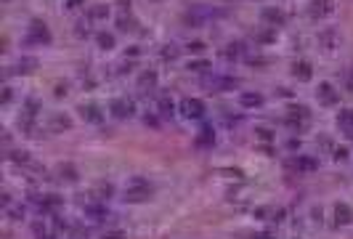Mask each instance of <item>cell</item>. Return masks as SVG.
<instances>
[{
  "label": "cell",
  "mask_w": 353,
  "mask_h": 239,
  "mask_svg": "<svg viewBox=\"0 0 353 239\" xmlns=\"http://www.w3.org/2000/svg\"><path fill=\"white\" fill-rule=\"evenodd\" d=\"M151 194H154V186L149 184L146 178H133L128 184V189L122 191V199L130 205H138V202H146Z\"/></svg>",
  "instance_id": "cell-1"
},
{
  "label": "cell",
  "mask_w": 353,
  "mask_h": 239,
  "mask_svg": "<svg viewBox=\"0 0 353 239\" xmlns=\"http://www.w3.org/2000/svg\"><path fill=\"white\" fill-rule=\"evenodd\" d=\"M287 146H289V149H300V141H298V138H289Z\"/></svg>",
  "instance_id": "cell-47"
},
{
  "label": "cell",
  "mask_w": 353,
  "mask_h": 239,
  "mask_svg": "<svg viewBox=\"0 0 353 239\" xmlns=\"http://www.w3.org/2000/svg\"><path fill=\"white\" fill-rule=\"evenodd\" d=\"M197 146L199 149H210V146H215V130L210 122H204L202 120V128H199L197 133Z\"/></svg>",
  "instance_id": "cell-10"
},
{
  "label": "cell",
  "mask_w": 353,
  "mask_h": 239,
  "mask_svg": "<svg viewBox=\"0 0 353 239\" xmlns=\"http://www.w3.org/2000/svg\"><path fill=\"white\" fill-rule=\"evenodd\" d=\"M72 125V120L67 115H53V122H50V130H67Z\"/></svg>",
  "instance_id": "cell-30"
},
{
  "label": "cell",
  "mask_w": 353,
  "mask_h": 239,
  "mask_svg": "<svg viewBox=\"0 0 353 239\" xmlns=\"http://www.w3.org/2000/svg\"><path fill=\"white\" fill-rule=\"evenodd\" d=\"M109 112H112V117H115V120H130L135 115V101L119 96V99H115L109 104Z\"/></svg>",
  "instance_id": "cell-2"
},
{
  "label": "cell",
  "mask_w": 353,
  "mask_h": 239,
  "mask_svg": "<svg viewBox=\"0 0 353 239\" xmlns=\"http://www.w3.org/2000/svg\"><path fill=\"white\" fill-rule=\"evenodd\" d=\"M80 5H85V0H64V8L67 11H77Z\"/></svg>",
  "instance_id": "cell-42"
},
{
  "label": "cell",
  "mask_w": 353,
  "mask_h": 239,
  "mask_svg": "<svg viewBox=\"0 0 353 239\" xmlns=\"http://www.w3.org/2000/svg\"><path fill=\"white\" fill-rule=\"evenodd\" d=\"M106 16H109V8H106V5H93V8L88 11L90 21H101V19H106Z\"/></svg>",
  "instance_id": "cell-28"
},
{
  "label": "cell",
  "mask_w": 353,
  "mask_h": 239,
  "mask_svg": "<svg viewBox=\"0 0 353 239\" xmlns=\"http://www.w3.org/2000/svg\"><path fill=\"white\" fill-rule=\"evenodd\" d=\"M255 40H258V43H263V45L276 43V30H263V32H258V35H255Z\"/></svg>",
  "instance_id": "cell-31"
},
{
  "label": "cell",
  "mask_w": 353,
  "mask_h": 239,
  "mask_svg": "<svg viewBox=\"0 0 353 239\" xmlns=\"http://www.w3.org/2000/svg\"><path fill=\"white\" fill-rule=\"evenodd\" d=\"M37 67V61L35 59H21V61H16V67H14V72H19V75H30L32 69Z\"/></svg>",
  "instance_id": "cell-27"
},
{
  "label": "cell",
  "mask_w": 353,
  "mask_h": 239,
  "mask_svg": "<svg viewBox=\"0 0 353 239\" xmlns=\"http://www.w3.org/2000/svg\"><path fill=\"white\" fill-rule=\"evenodd\" d=\"M112 194H115V189H112L109 184H106V186H96V197H101V199H109Z\"/></svg>",
  "instance_id": "cell-36"
},
{
  "label": "cell",
  "mask_w": 353,
  "mask_h": 239,
  "mask_svg": "<svg viewBox=\"0 0 353 239\" xmlns=\"http://www.w3.org/2000/svg\"><path fill=\"white\" fill-rule=\"evenodd\" d=\"M204 88L207 90H231V88H236V77H231V75H204Z\"/></svg>",
  "instance_id": "cell-4"
},
{
  "label": "cell",
  "mask_w": 353,
  "mask_h": 239,
  "mask_svg": "<svg viewBox=\"0 0 353 239\" xmlns=\"http://www.w3.org/2000/svg\"><path fill=\"white\" fill-rule=\"evenodd\" d=\"M289 117H295V120H303V122H308L311 112L305 109V106H300V104H292V106H289Z\"/></svg>",
  "instance_id": "cell-29"
},
{
  "label": "cell",
  "mask_w": 353,
  "mask_h": 239,
  "mask_svg": "<svg viewBox=\"0 0 353 239\" xmlns=\"http://www.w3.org/2000/svg\"><path fill=\"white\" fill-rule=\"evenodd\" d=\"M252 239H276V237L271 234V231H258V234H255Z\"/></svg>",
  "instance_id": "cell-46"
},
{
  "label": "cell",
  "mask_w": 353,
  "mask_h": 239,
  "mask_svg": "<svg viewBox=\"0 0 353 239\" xmlns=\"http://www.w3.org/2000/svg\"><path fill=\"white\" fill-rule=\"evenodd\" d=\"M316 99L321 101L324 106H335L340 101V93L335 90V85L332 83H319V88H316Z\"/></svg>",
  "instance_id": "cell-6"
},
{
  "label": "cell",
  "mask_w": 353,
  "mask_h": 239,
  "mask_svg": "<svg viewBox=\"0 0 353 239\" xmlns=\"http://www.w3.org/2000/svg\"><path fill=\"white\" fill-rule=\"evenodd\" d=\"M35 202H37L35 207L40 210V213H53V210H59L61 205H64V199H61L59 194H40Z\"/></svg>",
  "instance_id": "cell-9"
},
{
  "label": "cell",
  "mask_w": 353,
  "mask_h": 239,
  "mask_svg": "<svg viewBox=\"0 0 353 239\" xmlns=\"http://www.w3.org/2000/svg\"><path fill=\"white\" fill-rule=\"evenodd\" d=\"M117 27H119V30H135V19H133V16H117Z\"/></svg>",
  "instance_id": "cell-32"
},
{
  "label": "cell",
  "mask_w": 353,
  "mask_h": 239,
  "mask_svg": "<svg viewBox=\"0 0 353 239\" xmlns=\"http://www.w3.org/2000/svg\"><path fill=\"white\" fill-rule=\"evenodd\" d=\"M239 104H242L244 109H258V106H263V96H260V93H252V90H247V93L239 96Z\"/></svg>",
  "instance_id": "cell-15"
},
{
  "label": "cell",
  "mask_w": 353,
  "mask_h": 239,
  "mask_svg": "<svg viewBox=\"0 0 353 239\" xmlns=\"http://www.w3.org/2000/svg\"><path fill=\"white\" fill-rule=\"evenodd\" d=\"M178 59V45H162L159 48V61H165V64H170V61Z\"/></svg>",
  "instance_id": "cell-25"
},
{
  "label": "cell",
  "mask_w": 353,
  "mask_h": 239,
  "mask_svg": "<svg viewBox=\"0 0 353 239\" xmlns=\"http://www.w3.org/2000/svg\"><path fill=\"white\" fill-rule=\"evenodd\" d=\"M335 11V0H311L308 3V16L311 19H324Z\"/></svg>",
  "instance_id": "cell-7"
},
{
  "label": "cell",
  "mask_w": 353,
  "mask_h": 239,
  "mask_svg": "<svg viewBox=\"0 0 353 239\" xmlns=\"http://www.w3.org/2000/svg\"><path fill=\"white\" fill-rule=\"evenodd\" d=\"M242 53H244V45H242V43H229V45L223 48V56H226L229 61L242 59Z\"/></svg>",
  "instance_id": "cell-24"
},
{
  "label": "cell",
  "mask_w": 353,
  "mask_h": 239,
  "mask_svg": "<svg viewBox=\"0 0 353 239\" xmlns=\"http://www.w3.org/2000/svg\"><path fill=\"white\" fill-rule=\"evenodd\" d=\"M80 115H83L88 122H93V125H99L101 120H104V112L99 109V106H93V104H85V106H80Z\"/></svg>",
  "instance_id": "cell-16"
},
{
  "label": "cell",
  "mask_w": 353,
  "mask_h": 239,
  "mask_svg": "<svg viewBox=\"0 0 353 239\" xmlns=\"http://www.w3.org/2000/svg\"><path fill=\"white\" fill-rule=\"evenodd\" d=\"M85 215H90V218H96V221H104L106 218V205H101V202L85 205Z\"/></svg>",
  "instance_id": "cell-23"
},
{
  "label": "cell",
  "mask_w": 353,
  "mask_h": 239,
  "mask_svg": "<svg viewBox=\"0 0 353 239\" xmlns=\"http://www.w3.org/2000/svg\"><path fill=\"white\" fill-rule=\"evenodd\" d=\"M75 32H77V37H88V24H83V21H80V24L75 27Z\"/></svg>",
  "instance_id": "cell-45"
},
{
  "label": "cell",
  "mask_w": 353,
  "mask_h": 239,
  "mask_svg": "<svg viewBox=\"0 0 353 239\" xmlns=\"http://www.w3.org/2000/svg\"><path fill=\"white\" fill-rule=\"evenodd\" d=\"M101 239H128V234H125V231H119V229H115V231H106Z\"/></svg>",
  "instance_id": "cell-41"
},
{
  "label": "cell",
  "mask_w": 353,
  "mask_h": 239,
  "mask_svg": "<svg viewBox=\"0 0 353 239\" xmlns=\"http://www.w3.org/2000/svg\"><path fill=\"white\" fill-rule=\"evenodd\" d=\"M27 40L30 43H50V30H48V24L45 21H40V19H32L30 21V30H27Z\"/></svg>",
  "instance_id": "cell-5"
},
{
  "label": "cell",
  "mask_w": 353,
  "mask_h": 239,
  "mask_svg": "<svg viewBox=\"0 0 353 239\" xmlns=\"http://www.w3.org/2000/svg\"><path fill=\"white\" fill-rule=\"evenodd\" d=\"M335 35H337V32H335V30H327V32H321V37H319V40H321V45H324V48H332V45H335V40H337Z\"/></svg>",
  "instance_id": "cell-33"
},
{
  "label": "cell",
  "mask_w": 353,
  "mask_h": 239,
  "mask_svg": "<svg viewBox=\"0 0 353 239\" xmlns=\"http://www.w3.org/2000/svg\"><path fill=\"white\" fill-rule=\"evenodd\" d=\"M335 159H348V149H345V146H337V149H335Z\"/></svg>",
  "instance_id": "cell-44"
},
{
  "label": "cell",
  "mask_w": 353,
  "mask_h": 239,
  "mask_svg": "<svg viewBox=\"0 0 353 239\" xmlns=\"http://www.w3.org/2000/svg\"><path fill=\"white\" fill-rule=\"evenodd\" d=\"M11 99H14V90L5 85V88H3V96H0V101H3V104H11Z\"/></svg>",
  "instance_id": "cell-43"
},
{
  "label": "cell",
  "mask_w": 353,
  "mask_h": 239,
  "mask_svg": "<svg viewBox=\"0 0 353 239\" xmlns=\"http://www.w3.org/2000/svg\"><path fill=\"white\" fill-rule=\"evenodd\" d=\"M32 231H35V239H56V237H59L53 226H45V223H35V226H32Z\"/></svg>",
  "instance_id": "cell-22"
},
{
  "label": "cell",
  "mask_w": 353,
  "mask_h": 239,
  "mask_svg": "<svg viewBox=\"0 0 353 239\" xmlns=\"http://www.w3.org/2000/svg\"><path fill=\"white\" fill-rule=\"evenodd\" d=\"M204 104L199 99H184L181 101V117L184 120H194V122H202L204 120Z\"/></svg>",
  "instance_id": "cell-3"
},
{
  "label": "cell",
  "mask_w": 353,
  "mask_h": 239,
  "mask_svg": "<svg viewBox=\"0 0 353 239\" xmlns=\"http://www.w3.org/2000/svg\"><path fill=\"white\" fill-rule=\"evenodd\" d=\"M96 43H99L101 51H112V48H115V35H112V32H99Z\"/></svg>",
  "instance_id": "cell-26"
},
{
  "label": "cell",
  "mask_w": 353,
  "mask_h": 239,
  "mask_svg": "<svg viewBox=\"0 0 353 239\" xmlns=\"http://www.w3.org/2000/svg\"><path fill=\"white\" fill-rule=\"evenodd\" d=\"M53 229H56V234H61V231H72V226L67 223L64 218H59V215H56V218H53Z\"/></svg>",
  "instance_id": "cell-35"
},
{
  "label": "cell",
  "mask_w": 353,
  "mask_h": 239,
  "mask_svg": "<svg viewBox=\"0 0 353 239\" xmlns=\"http://www.w3.org/2000/svg\"><path fill=\"white\" fill-rule=\"evenodd\" d=\"M210 8H191V11H186V16H184V24H189V27H199V24H204V21L210 19Z\"/></svg>",
  "instance_id": "cell-11"
},
{
  "label": "cell",
  "mask_w": 353,
  "mask_h": 239,
  "mask_svg": "<svg viewBox=\"0 0 353 239\" xmlns=\"http://www.w3.org/2000/svg\"><path fill=\"white\" fill-rule=\"evenodd\" d=\"M337 128L345 133H353V109H340L337 112Z\"/></svg>",
  "instance_id": "cell-18"
},
{
  "label": "cell",
  "mask_w": 353,
  "mask_h": 239,
  "mask_svg": "<svg viewBox=\"0 0 353 239\" xmlns=\"http://www.w3.org/2000/svg\"><path fill=\"white\" fill-rule=\"evenodd\" d=\"M138 53H141V48L138 45H130V48H125V59H138Z\"/></svg>",
  "instance_id": "cell-40"
},
{
  "label": "cell",
  "mask_w": 353,
  "mask_h": 239,
  "mask_svg": "<svg viewBox=\"0 0 353 239\" xmlns=\"http://www.w3.org/2000/svg\"><path fill=\"white\" fill-rule=\"evenodd\" d=\"M351 221H353V210L345 202H340L337 207H335V226H348Z\"/></svg>",
  "instance_id": "cell-13"
},
{
  "label": "cell",
  "mask_w": 353,
  "mask_h": 239,
  "mask_svg": "<svg viewBox=\"0 0 353 239\" xmlns=\"http://www.w3.org/2000/svg\"><path fill=\"white\" fill-rule=\"evenodd\" d=\"M8 157L14 159L16 165H21V168H32V170H35V159H32V154H30V152H21V149H16V152H11Z\"/></svg>",
  "instance_id": "cell-20"
},
{
  "label": "cell",
  "mask_w": 353,
  "mask_h": 239,
  "mask_svg": "<svg viewBox=\"0 0 353 239\" xmlns=\"http://www.w3.org/2000/svg\"><path fill=\"white\" fill-rule=\"evenodd\" d=\"M255 136H260L263 141H274V133L269 128H255Z\"/></svg>",
  "instance_id": "cell-38"
},
{
  "label": "cell",
  "mask_w": 353,
  "mask_h": 239,
  "mask_svg": "<svg viewBox=\"0 0 353 239\" xmlns=\"http://www.w3.org/2000/svg\"><path fill=\"white\" fill-rule=\"evenodd\" d=\"M151 88H157V72H154V69L141 72V77H138V90H151Z\"/></svg>",
  "instance_id": "cell-19"
},
{
  "label": "cell",
  "mask_w": 353,
  "mask_h": 239,
  "mask_svg": "<svg viewBox=\"0 0 353 239\" xmlns=\"http://www.w3.org/2000/svg\"><path fill=\"white\" fill-rule=\"evenodd\" d=\"M186 69L204 77V75H210V69H213V61H210V59H191L189 64H186Z\"/></svg>",
  "instance_id": "cell-14"
},
{
  "label": "cell",
  "mask_w": 353,
  "mask_h": 239,
  "mask_svg": "<svg viewBox=\"0 0 353 239\" xmlns=\"http://www.w3.org/2000/svg\"><path fill=\"white\" fill-rule=\"evenodd\" d=\"M133 67H135V61H133V59H125L122 64H119V69H117V72H119V75H128V72H133Z\"/></svg>",
  "instance_id": "cell-37"
},
{
  "label": "cell",
  "mask_w": 353,
  "mask_h": 239,
  "mask_svg": "<svg viewBox=\"0 0 353 239\" xmlns=\"http://www.w3.org/2000/svg\"><path fill=\"white\" fill-rule=\"evenodd\" d=\"M289 168L298 170V173H314V170H319V159L308 157V154H300V157L289 159Z\"/></svg>",
  "instance_id": "cell-8"
},
{
  "label": "cell",
  "mask_w": 353,
  "mask_h": 239,
  "mask_svg": "<svg viewBox=\"0 0 353 239\" xmlns=\"http://www.w3.org/2000/svg\"><path fill=\"white\" fill-rule=\"evenodd\" d=\"M144 125H151V128H159V117L151 115V112H146L144 115Z\"/></svg>",
  "instance_id": "cell-39"
},
{
  "label": "cell",
  "mask_w": 353,
  "mask_h": 239,
  "mask_svg": "<svg viewBox=\"0 0 353 239\" xmlns=\"http://www.w3.org/2000/svg\"><path fill=\"white\" fill-rule=\"evenodd\" d=\"M340 80L345 83V88H348V90H353V69H351V67H345V69L340 72Z\"/></svg>",
  "instance_id": "cell-34"
},
{
  "label": "cell",
  "mask_w": 353,
  "mask_h": 239,
  "mask_svg": "<svg viewBox=\"0 0 353 239\" xmlns=\"http://www.w3.org/2000/svg\"><path fill=\"white\" fill-rule=\"evenodd\" d=\"M157 106H159V115H162L165 120H173L175 106H173V101H170L168 96H159V99H157Z\"/></svg>",
  "instance_id": "cell-21"
},
{
  "label": "cell",
  "mask_w": 353,
  "mask_h": 239,
  "mask_svg": "<svg viewBox=\"0 0 353 239\" xmlns=\"http://www.w3.org/2000/svg\"><path fill=\"white\" fill-rule=\"evenodd\" d=\"M263 21H269V24H276V27H282V24H287V14H284L282 8H263Z\"/></svg>",
  "instance_id": "cell-12"
},
{
  "label": "cell",
  "mask_w": 353,
  "mask_h": 239,
  "mask_svg": "<svg viewBox=\"0 0 353 239\" xmlns=\"http://www.w3.org/2000/svg\"><path fill=\"white\" fill-rule=\"evenodd\" d=\"M292 75L305 83V80H311V77H314V69H311V64H308V61H295V64H292Z\"/></svg>",
  "instance_id": "cell-17"
}]
</instances>
